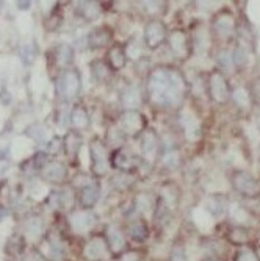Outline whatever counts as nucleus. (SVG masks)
<instances>
[{"mask_svg":"<svg viewBox=\"0 0 260 261\" xmlns=\"http://www.w3.org/2000/svg\"><path fill=\"white\" fill-rule=\"evenodd\" d=\"M188 94V82L176 66L161 64L152 67L145 83V96L157 108H179Z\"/></svg>","mask_w":260,"mask_h":261,"instance_id":"obj_1","label":"nucleus"},{"mask_svg":"<svg viewBox=\"0 0 260 261\" xmlns=\"http://www.w3.org/2000/svg\"><path fill=\"white\" fill-rule=\"evenodd\" d=\"M89 169L92 177L102 178L111 169L110 166V150L107 142L101 138H92L89 141Z\"/></svg>","mask_w":260,"mask_h":261,"instance_id":"obj_2","label":"nucleus"},{"mask_svg":"<svg viewBox=\"0 0 260 261\" xmlns=\"http://www.w3.org/2000/svg\"><path fill=\"white\" fill-rule=\"evenodd\" d=\"M55 91H57V96L61 100L64 102L74 100L82 91V74L74 67L63 70L61 75L57 79Z\"/></svg>","mask_w":260,"mask_h":261,"instance_id":"obj_3","label":"nucleus"},{"mask_svg":"<svg viewBox=\"0 0 260 261\" xmlns=\"http://www.w3.org/2000/svg\"><path fill=\"white\" fill-rule=\"evenodd\" d=\"M117 130L124 135V138L138 139L148 130V119L139 110L123 111L117 117Z\"/></svg>","mask_w":260,"mask_h":261,"instance_id":"obj_4","label":"nucleus"},{"mask_svg":"<svg viewBox=\"0 0 260 261\" xmlns=\"http://www.w3.org/2000/svg\"><path fill=\"white\" fill-rule=\"evenodd\" d=\"M205 88H207V94H208L210 100L217 105H224L232 99L230 83L226 79V75L218 69L211 70V72L208 74Z\"/></svg>","mask_w":260,"mask_h":261,"instance_id":"obj_5","label":"nucleus"},{"mask_svg":"<svg viewBox=\"0 0 260 261\" xmlns=\"http://www.w3.org/2000/svg\"><path fill=\"white\" fill-rule=\"evenodd\" d=\"M110 166L111 169L117 171L120 174L132 175L143 166V161H141L139 155L133 153L126 146H123L110 152Z\"/></svg>","mask_w":260,"mask_h":261,"instance_id":"obj_6","label":"nucleus"},{"mask_svg":"<svg viewBox=\"0 0 260 261\" xmlns=\"http://www.w3.org/2000/svg\"><path fill=\"white\" fill-rule=\"evenodd\" d=\"M168 27L161 19L158 17H152L145 23L143 29V44L146 49L149 50H157L163 44H167V38H168Z\"/></svg>","mask_w":260,"mask_h":261,"instance_id":"obj_7","label":"nucleus"},{"mask_svg":"<svg viewBox=\"0 0 260 261\" xmlns=\"http://www.w3.org/2000/svg\"><path fill=\"white\" fill-rule=\"evenodd\" d=\"M235 32H237V22L229 10L218 11L211 19V35L215 39L229 42L235 36Z\"/></svg>","mask_w":260,"mask_h":261,"instance_id":"obj_8","label":"nucleus"},{"mask_svg":"<svg viewBox=\"0 0 260 261\" xmlns=\"http://www.w3.org/2000/svg\"><path fill=\"white\" fill-rule=\"evenodd\" d=\"M139 141V158L145 164H154L161 155V141L158 135L148 127V130L138 138Z\"/></svg>","mask_w":260,"mask_h":261,"instance_id":"obj_9","label":"nucleus"},{"mask_svg":"<svg viewBox=\"0 0 260 261\" xmlns=\"http://www.w3.org/2000/svg\"><path fill=\"white\" fill-rule=\"evenodd\" d=\"M168 49L171 50L173 57H176L180 61H185L192 57L193 52V42L188 36V33L182 29H173L168 33L167 38Z\"/></svg>","mask_w":260,"mask_h":261,"instance_id":"obj_10","label":"nucleus"},{"mask_svg":"<svg viewBox=\"0 0 260 261\" xmlns=\"http://www.w3.org/2000/svg\"><path fill=\"white\" fill-rule=\"evenodd\" d=\"M232 188L245 199L260 197V181L246 171H233L230 175Z\"/></svg>","mask_w":260,"mask_h":261,"instance_id":"obj_11","label":"nucleus"},{"mask_svg":"<svg viewBox=\"0 0 260 261\" xmlns=\"http://www.w3.org/2000/svg\"><path fill=\"white\" fill-rule=\"evenodd\" d=\"M104 236L107 240V246H108V250H110V255L120 258L121 255H124L130 246V241L126 234V230L124 227L121 225H116V224H110L105 227L104 230Z\"/></svg>","mask_w":260,"mask_h":261,"instance_id":"obj_12","label":"nucleus"},{"mask_svg":"<svg viewBox=\"0 0 260 261\" xmlns=\"http://www.w3.org/2000/svg\"><path fill=\"white\" fill-rule=\"evenodd\" d=\"M82 255L86 261H105L110 255L104 233H94L83 243Z\"/></svg>","mask_w":260,"mask_h":261,"instance_id":"obj_13","label":"nucleus"},{"mask_svg":"<svg viewBox=\"0 0 260 261\" xmlns=\"http://www.w3.org/2000/svg\"><path fill=\"white\" fill-rule=\"evenodd\" d=\"M67 224L70 227V230L83 234L91 231L98 224V216L94 215L92 210H85V208H79L74 210L70 215L67 216Z\"/></svg>","mask_w":260,"mask_h":261,"instance_id":"obj_14","label":"nucleus"},{"mask_svg":"<svg viewBox=\"0 0 260 261\" xmlns=\"http://www.w3.org/2000/svg\"><path fill=\"white\" fill-rule=\"evenodd\" d=\"M126 234L130 243L135 244H145L148 243L149 236H151V228L148 221L143 216H135L133 219H130L127 222V225L124 227Z\"/></svg>","mask_w":260,"mask_h":261,"instance_id":"obj_15","label":"nucleus"},{"mask_svg":"<svg viewBox=\"0 0 260 261\" xmlns=\"http://www.w3.org/2000/svg\"><path fill=\"white\" fill-rule=\"evenodd\" d=\"M104 61L107 63V66L110 67V70L114 72H121V70L126 69L127 63H129V57L126 52V47L121 42H113L108 49L107 54L104 57Z\"/></svg>","mask_w":260,"mask_h":261,"instance_id":"obj_16","label":"nucleus"},{"mask_svg":"<svg viewBox=\"0 0 260 261\" xmlns=\"http://www.w3.org/2000/svg\"><path fill=\"white\" fill-rule=\"evenodd\" d=\"M101 199V186L98 181H86L83 186L79 188V194H77V200L80 203V208L85 210H92L96 206V203Z\"/></svg>","mask_w":260,"mask_h":261,"instance_id":"obj_17","label":"nucleus"},{"mask_svg":"<svg viewBox=\"0 0 260 261\" xmlns=\"http://www.w3.org/2000/svg\"><path fill=\"white\" fill-rule=\"evenodd\" d=\"M145 89L138 86V85H129L123 89L121 92V105H123V111L127 110H138L141 105H143V99H145Z\"/></svg>","mask_w":260,"mask_h":261,"instance_id":"obj_18","label":"nucleus"},{"mask_svg":"<svg viewBox=\"0 0 260 261\" xmlns=\"http://www.w3.org/2000/svg\"><path fill=\"white\" fill-rule=\"evenodd\" d=\"M86 42L91 50L108 49L113 44V32L108 27H96L88 33Z\"/></svg>","mask_w":260,"mask_h":261,"instance_id":"obj_19","label":"nucleus"},{"mask_svg":"<svg viewBox=\"0 0 260 261\" xmlns=\"http://www.w3.org/2000/svg\"><path fill=\"white\" fill-rule=\"evenodd\" d=\"M41 177L49 183L61 185L67 178V168L60 161H47L41 169Z\"/></svg>","mask_w":260,"mask_h":261,"instance_id":"obj_20","label":"nucleus"},{"mask_svg":"<svg viewBox=\"0 0 260 261\" xmlns=\"http://www.w3.org/2000/svg\"><path fill=\"white\" fill-rule=\"evenodd\" d=\"M69 122H70V127L76 132H83V130H88L89 125H91V116L86 110L85 105H76L73 110H70V114H69Z\"/></svg>","mask_w":260,"mask_h":261,"instance_id":"obj_21","label":"nucleus"},{"mask_svg":"<svg viewBox=\"0 0 260 261\" xmlns=\"http://www.w3.org/2000/svg\"><path fill=\"white\" fill-rule=\"evenodd\" d=\"M54 63L57 64V67L61 69H69V66L74 63V49L73 45H69L66 42L58 44L54 49Z\"/></svg>","mask_w":260,"mask_h":261,"instance_id":"obj_22","label":"nucleus"},{"mask_svg":"<svg viewBox=\"0 0 260 261\" xmlns=\"http://www.w3.org/2000/svg\"><path fill=\"white\" fill-rule=\"evenodd\" d=\"M133 206L138 211V216L145 218V215H148L149 211H155L157 197L149 193H139V194H136V197L133 200Z\"/></svg>","mask_w":260,"mask_h":261,"instance_id":"obj_23","label":"nucleus"},{"mask_svg":"<svg viewBox=\"0 0 260 261\" xmlns=\"http://www.w3.org/2000/svg\"><path fill=\"white\" fill-rule=\"evenodd\" d=\"M23 233H26L29 238L32 240H38L42 236L44 233V221L42 218L33 215V216H29L26 221H23Z\"/></svg>","mask_w":260,"mask_h":261,"instance_id":"obj_24","label":"nucleus"},{"mask_svg":"<svg viewBox=\"0 0 260 261\" xmlns=\"http://www.w3.org/2000/svg\"><path fill=\"white\" fill-rule=\"evenodd\" d=\"M76 11L85 20H94V19H98L101 16L102 7H101L99 2H77Z\"/></svg>","mask_w":260,"mask_h":261,"instance_id":"obj_25","label":"nucleus"},{"mask_svg":"<svg viewBox=\"0 0 260 261\" xmlns=\"http://www.w3.org/2000/svg\"><path fill=\"white\" fill-rule=\"evenodd\" d=\"M89 69H91V75H92V79L96 80V82H99V83H105V82L110 80L111 75H113V72L110 70V67H108L107 63L104 61V58H99V60L91 61Z\"/></svg>","mask_w":260,"mask_h":261,"instance_id":"obj_26","label":"nucleus"},{"mask_svg":"<svg viewBox=\"0 0 260 261\" xmlns=\"http://www.w3.org/2000/svg\"><path fill=\"white\" fill-rule=\"evenodd\" d=\"M80 147H82V136L79 135V132L70 130L63 141V150L66 152L67 156H76Z\"/></svg>","mask_w":260,"mask_h":261,"instance_id":"obj_27","label":"nucleus"},{"mask_svg":"<svg viewBox=\"0 0 260 261\" xmlns=\"http://www.w3.org/2000/svg\"><path fill=\"white\" fill-rule=\"evenodd\" d=\"M44 255L52 261H61L64 256V249L58 240H45Z\"/></svg>","mask_w":260,"mask_h":261,"instance_id":"obj_28","label":"nucleus"},{"mask_svg":"<svg viewBox=\"0 0 260 261\" xmlns=\"http://www.w3.org/2000/svg\"><path fill=\"white\" fill-rule=\"evenodd\" d=\"M248 241H249V234H248L246 228L235 227L229 231V243L239 246V247H243V246H248Z\"/></svg>","mask_w":260,"mask_h":261,"instance_id":"obj_29","label":"nucleus"},{"mask_svg":"<svg viewBox=\"0 0 260 261\" xmlns=\"http://www.w3.org/2000/svg\"><path fill=\"white\" fill-rule=\"evenodd\" d=\"M233 261H260V255L257 253L255 249L249 246H243V247H239L237 252H235Z\"/></svg>","mask_w":260,"mask_h":261,"instance_id":"obj_30","label":"nucleus"},{"mask_svg":"<svg viewBox=\"0 0 260 261\" xmlns=\"http://www.w3.org/2000/svg\"><path fill=\"white\" fill-rule=\"evenodd\" d=\"M217 64L220 66L218 70H223L224 69H232L235 67V63H233V55L229 49H221L217 55Z\"/></svg>","mask_w":260,"mask_h":261,"instance_id":"obj_31","label":"nucleus"},{"mask_svg":"<svg viewBox=\"0 0 260 261\" xmlns=\"http://www.w3.org/2000/svg\"><path fill=\"white\" fill-rule=\"evenodd\" d=\"M61 150H63V141H61L58 136L52 138L49 142H47V153L57 155V153H58V152H61Z\"/></svg>","mask_w":260,"mask_h":261,"instance_id":"obj_32","label":"nucleus"},{"mask_svg":"<svg viewBox=\"0 0 260 261\" xmlns=\"http://www.w3.org/2000/svg\"><path fill=\"white\" fill-rule=\"evenodd\" d=\"M170 261H188L186 255H185V250L182 247H174L173 252H171Z\"/></svg>","mask_w":260,"mask_h":261,"instance_id":"obj_33","label":"nucleus"},{"mask_svg":"<svg viewBox=\"0 0 260 261\" xmlns=\"http://www.w3.org/2000/svg\"><path fill=\"white\" fill-rule=\"evenodd\" d=\"M30 7H32L30 2H17V8L19 10H29Z\"/></svg>","mask_w":260,"mask_h":261,"instance_id":"obj_34","label":"nucleus"},{"mask_svg":"<svg viewBox=\"0 0 260 261\" xmlns=\"http://www.w3.org/2000/svg\"><path fill=\"white\" fill-rule=\"evenodd\" d=\"M4 218H7V208L0 205V219H4Z\"/></svg>","mask_w":260,"mask_h":261,"instance_id":"obj_35","label":"nucleus"},{"mask_svg":"<svg viewBox=\"0 0 260 261\" xmlns=\"http://www.w3.org/2000/svg\"><path fill=\"white\" fill-rule=\"evenodd\" d=\"M202 261H221V259H217V258H205Z\"/></svg>","mask_w":260,"mask_h":261,"instance_id":"obj_36","label":"nucleus"}]
</instances>
